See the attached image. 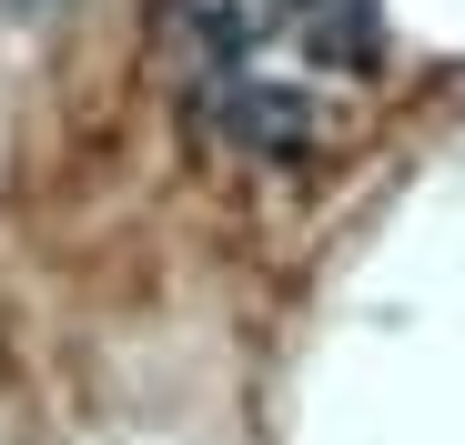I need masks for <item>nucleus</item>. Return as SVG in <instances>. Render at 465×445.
<instances>
[{
  "label": "nucleus",
  "instance_id": "f257e3e1",
  "mask_svg": "<svg viewBox=\"0 0 465 445\" xmlns=\"http://www.w3.org/2000/svg\"><path fill=\"white\" fill-rule=\"evenodd\" d=\"M183 112L253 163H314L384 92L374 0H152Z\"/></svg>",
  "mask_w": 465,
  "mask_h": 445
}]
</instances>
